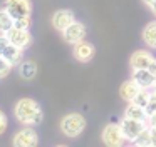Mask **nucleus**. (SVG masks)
<instances>
[{
	"label": "nucleus",
	"mask_w": 156,
	"mask_h": 147,
	"mask_svg": "<svg viewBox=\"0 0 156 147\" xmlns=\"http://www.w3.org/2000/svg\"><path fill=\"white\" fill-rule=\"evenodd\" d=\"M129 65L133 70L136 69H148L156 75V59H153L151 53L146 50H136L129 59Z\"/></svg>",
	"instance_id": "obj_5"
},
{
	"label": "nucleus",
	"mask_w": 156,
	"mask_h": 147,
	"mask_svg": "<svg viewBox=\"0 0 156 147\" xmlns=\"http://www.w3.org/2000/svg\"><path fill=\"white\" fill-rule=\"evenodd\" d=\"M119 127H121L124 139L129 140V142H134L139 137V134L146 129L144 120H136V119H129V117H124L121 120V124H119Z\"/></svg>",
	"instance_id": "obj_3"
},
{
	"label": "nucleus",
	"mask_w": 156,
	"mask_h": 147,
	"mask_svg": "<svg viewBox=\"0 0 156 147\" xmlns=\"http://www.w3.org/2000/svg\"><path fill=\"white\" fill-rule=\"evenodd\" d=\"M149 9H151V12H153V13H154V15H156V2H154V3H153V5H151V7H149Z\"/></svg>",
	"instance_id": "obj_28"
},
{
	"label": "nucleus",
	"mask_w": 156,
	"mask_h": 147,
	"mask_svg": "<svg viewBox=\"0 0 156 147\" xmlns=\"http://www.w3.org/2000/svg\"><path fill=\"white\" fill-rule=\"evenodd\" d=\"M154 92H156V84H154Z\"/></svg>",
	"instance_id": "obj_29"
},
{
	"label": "nucleus",
	"mask_w": 156,
	"mask_h": 147,
	"mask_svg": "<svg viewBox=\"0 0 156 147\" xmlns=\"http://www.w3.org/2000/svg\"><path fill=\"white\" fill-rule=\"evenodd\" d=\"M19 72H20L22 79L25 80H32L35 75H37V65L30 60L27 62H20V67H19Z\"/></svg>",
	"instance_id": "obj_17"
},
{
	"label": "nucleus",
	"mask_w": 156,
	"mask_h": 147,
	"mask_svg": "<svg viewBox=\"0 0 156 147\" xmlns=\"http://www.w3.org/2000/svg\"><path fill=\"white\" fill-rule=\"evenodd\" d=\"M143 2H144V3H146V5H148V7H151V5H153V3H154V2H156V0H143Z\"/></svg>",
	"instance_id": "obj_27"
},
{
	"label": "nucleus",
	"mask_w": 156,
	"mask_h": 147,
	"mask_svg": "<svg viewBox=\"0 0 156 147\" xmlns=\"http://www.w3.org/2000/svg\"><path fill=\"white\" fill-rule=\"evenodd\" d=\"M62 35H64V40H66V42L74 45V43L84 40V37H86V27H84V23L74 20V22H72L71 25L67 27V29L62 30Z\"/></svg>",
	"instance_id": "obj_9"
},
{
	"label": "nucleus",
	"mask_w": 156,
	"mask_h": 147,
	"mask_svg": "<svg viewBox=\"0 0 156 147\" xmlns=\"http://www.w3.org/2000/svg\"><path fill=\"white\" fill-rule=\"evenodd\" d=\"M37 142H39V137L35 134V130H32V129H22L14 137V145H17V147H22V145L32 147V145H37Z\"/></svg>",
	"instance_id": "obj_12"
},
{
	"label": "nucleus",
	"mask_w": 156,
	"mask_h": 147,
	"mask_svg": "<svg viewBox=\"0 0 156 147\" xmlns=\"http://www.w3.org/2000/svg\"><path fill=\"white\" fill-rule=\"evenodd\" d=\"M124 117H129V119H136V120H146V110L144 107L138 105L134 102H128V107L124 110Z\"/></svg>",
	"instance_id": "obj_15"
},
{
	"label": "nucleus",
	"mask_w": 156,
	"mask_h": 147,
	"mask_svg": "<svg viewBox=\"0 0 156 147\" xmlns=\"http://www.w3.org/2000/svg\"><path fill=\"white\" fill-rule=\"evenodd\" d=\"M14 17L7 12L5 9L0 10V32L2 33H7L10 29H14Z\"/></svg>",
	"instance_id": "obj_18"
},
{
	"label": "nucleus",
	"mask_w": 156,
	"mask_h": 147,
	"mask_svg": "<svg viewBox=\"0 0 156 147\" xmlns=\"http://www.w3.org/2000/svg\"><path fill=\"white\" fill-rule=\"evenodd\" d=\"M14 27H17V29H27V30H29V27H30V17H24V19H15Z\"/></svg>",
	"instance_id": "obj_23"
},
{
	"label": "nucleus",
	"mask_w": 156,
	"mask_h": 147,
	"mask_svg": "<svg viewBox=\"0 0 156 147\" xmlns=\"http://www.w3.org/2000/svg\"><path fill=\"white\" fill-rule=\"evenodd\" d=\"M86 129V119L81 114L74 112V114H67L61 122V130L64 135L67 137H77L84 132Z\"/></svg>",
	"instance_id": "obj_2"
},
{
	"label": "nucleus",
	"mask_w": 156,
	"mask_h": 147,
	"mask_svg": "<svg viewBox=\"0 0 156 147\" xmlns=\"http://www.w3.org/2000/svg\"><path fill=\"white\" fill-rule=\"evenodd\" d=\"M143 40L151 49H156V20L154 22H149L146 25V29L143 30Z\"/></svg>",
	"instance_id": "obj_16"
},
{
	"label": "nucleus",
	"mask_w": 156,
	"mask_h": 147,
	"mask_svg": "<svg viewBox=\"0 0 156 147\" xmlns=\"http://www.w3.org/2000/svg\"><path fill=\"white\" fill-rule=\"evenodd\" d=\"M72 22H74V13L71 10H57L52 15V25H54V29L61 30V32L64 29H67Z\"/></svg>",
	"instance_id": "obj_13"
},
{
	"label": "nucleus",
	"mask_w": 156,
	"mask_h": 147,
	"mask_svg": "<svg viewBox=\"0 0 156 147\" xmlns=\"http://www.w3.org/2000/svg\"><path fill=\"white\" fill-rule=\"evenodd\" d=\"M4 9L15 19H24L30 17L32 13V3L30 0H5Z\"/></svg>",
	"instance_id": "obj_6"
},
{
	"label": "nucleus",
	"mask_w": 156,
	"mask_h": 147,
	"mask_svg": "<svg viewBox=\"0 0 156 147\" xmlns=\"http://www.w3.org/2000/svg\"><path fill=\"white\" fill-rule=\"evenodd\" d=\"M149 97H151V92H148V89H141L138 92V95L134 97V100H133V102L138 104V105H141V107H146Z\"/></svg>",
	"instance_id": "obj_20"
},
{
	"label": "nucleus",
	"mask_w": 156,
	"mask_h": 147,
	"mask_svg": "<svg viewBox=\"0 0 156 147\" xmlns=\"http://www.w3.org/2000/svg\"><path fill=\"white\" fill-rule=\"evenodd\" d=\"M5 35L9 37V40H10L14 45H17L19 49H22V50L30 47V43H32V35L27 29H17V27H14V29H10Z\"/></svg>",
	"instance_id": "obj_7"
},
{
	"label": "nucleus",
	"mask_w": 156,
	"mask_h": 147,
	"mask_svg": "<svg viewBox=\"0 0 156 147\" xmlns=\"http://www.w3.org/2000/svg\"><path fill=\"white\" fill-rule=\"evenodd\" d=\"M0 57L7 59L9 62H12L14 65L22 62V49H19L17 45H14L5 33L0 35Z\"/></svg>",
	"instance_id": "obj_4"
},
{
	"label": "nucleus",
	"mask_w": 156,
	"mask_h": 147,
	"mask_svg": "<svg viewBox=\"0 0 156 147\" xmlns=\"http://www.w3.org/2000/svg\"><path fill=\"white\" fill-rule=\"evenodd\" d=\"M148 120H149V127H156V112L154 114H151V115L148 117Z\"/></svg>",
	"instance_id": "obj_25"
},
{
	"label": "nucleus",
	"mask_w": 156,
	"mask_h": 147,
	"mask_svg": "<svg viewBox=\"0 0 156 147\" xmlns=\"http://www.w3.org/2000/svg\"><path fill=\"white\" fill-rule=\"evenodd\" d=\"M144 110H146V115H148V117L151 115V114L156 112V92L151 94V97H149V100H148V104H146Z\"/></svg>",
	"instance_id": "obj_22"
},
{
	"label": "nucleus",
	"mask_w": 156,
	"mask_h": 147,
	"mask_svg": "<svg viewBox=\"0 0 156 147\" xmlns=\"http://www.w3.org/2000/svg\"><path fill=\"white\" fill-rule=\"evenodd\" d=\"M96 55V47L92 45L91 42H81L74 43V57L79 60V62H91Z\"/></svg>",
	"instance_id": "obj_10"
},
{
	"label": "nucleus",
	"mask_w": 156,
	"mask_h": 147,
	"mask_svg": "<svg viewBox=\"0 0 156 147\" xmlns=\"http://www.w3.org/2000/svg\"><path fill=\"white\" fill-rule=\"evenodd\" d=\"M12 65H14L12 62H9L4 57H0V79H4V77H7L9 74H10Z\"/></svg>",
	"instance_id": "obj_21"
},
{
	"label": "nucleus",
	"mask_w": 156,
	"mask_h": 147,
	"mask_svg": "<svg viewBox=\"0 0 156 147\" xmlns=\"http://www.w3.org/2000/svg\"><path fill=\"white\" fill-rule=\"evenodd\" d=\"M7 130V115L0 110V135Z\"/></svg>",
	"instance_id": "obj_24"
},
{
	"label": "nucleus",
	"mask_w": 156,
	"mask_h": 147,
	"mask_svg": "<svg viewBox=\"0 0 156 147\" xmlns=\"http://www.w3.org/2000/svg\"><path fill=\"white\" fill-rule=\"evenodd\" d=\"M151 129V145H156V127H149Z\"/></svg>",
	"instance_id": "obj_26"
},
{
	"label": "nucleus",
	"mask_w": 156,
	"mask_h": 147,
	"mask_svg": "<svg viewBox=\"0 0 156 147\" xmlns=\"http://www.w3.org/2000/svg\"><path fill=\"white\" fill-rule=\"evenodd\" d=\"M102 140H104L106 145H111V147L121 145L126 139L121 132L119 124H108V125L104 127V130H102Z\"/></svg>",
	"instance_id": "obj_8"
},
{
	"label": "nucleus",
	"mask_w": 156,
	"mask_h": 147,
	"mask_svg": "<svg viewBox=\"0 0 156 147\" xmlns=\"http://www.w3.org/2000/svg\"><path fill=\"white\" fill-rule=\"evenodd\" d=\"M139 90H141V87L131 79V80H126V82L121 85V89H119V95H121V99L126 100V102H133L134 97L138 95Z\"/></svg>",
	"instance_id": "obj_14"
},
{
	"label": "nucleus",
	"mask_w": 156,
	"mask_h": 147,
	"mask_svg": "<svg viewBox=\"0 0 156 147\" xmlns=\"http://www.w3.org/2000/svg\"><path fill=\"white\" fill-rule=\"evenodd\" d=\"M134 144L136 145H151V129L146 127V129L139 134L138 139L134 140Z\"/></svg>",
	"instance_id": "obj_19"
},
{
	"label": "nucleus",
	"mask_w": 156,
	"mask_h": 147,
	"mask_svg": "<svg viewBox=\"0 0 156 147\" xmlns=\"http://www.w3.org/2000/svg\"><path fill=\"white\" fill-rule=\"evenodd\" d=\"M133 80L138 84L141 89H151L156 84V75L148 69H136L133 70Z\"/></svg>",
	"instance_id": "obj_11"
},
{
	"label": "nucleus",
	"mask_w": 156,
	"mask_h": 147,
	"mask_svg": "<svg viewBox=\"0 0 156 147\" xmlns=\"http://www.w3.org/2000/svg\"><path fill=\"white\" fill-rule=\"evenodd\" d=\"M14 114L19 122L27 124V125H30V124H41L44 120V112H42L41 105L35 100L27 99V97L20 99L15 104Z\"/></svg>",
	"instance_id": "obj_1"
}]
</instances>
